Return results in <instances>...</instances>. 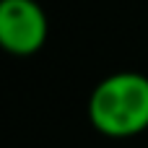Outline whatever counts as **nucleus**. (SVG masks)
<instances>
[{"label": "nucleus", "mask_w": 148, "mask_h": 148, "mask_svg": "<svg viewBox=\"0 0 148 148\" xmlns=\"http://www.w3.org/2000/svg\"><path fill=\"white\" fill-rule=\"evenodd\" d=\"M91 120L107 135H133L148 125V78L120 73L96 86Z\"/></svg>", "instance_id": "f257e3e1"}, {"label": "nucleus", "mask_w": 148, "mask_h": 148, "mask_svg": "<svg viewBox=\"0 0 148 148\" xmlns=\"http://www.w3.org/2000/svg\"><path fill=\"white\" fill-rule=\"evenodd\" d=\"M47 36V18L34 0H5L0 5V39L16 55H31Z\"/></svg>", "instance_id": "f03ea898"}]
</instances>
